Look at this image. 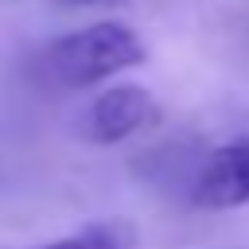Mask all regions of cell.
Wrapping results in <instances>:
<instances>
[{
	"label": "cell",
	"mask_w": 249,
	"mask_h": 249,
	"mask_svg": "<svg viewBox=\"0 0 249 249\" xmlns=\"http://www.w3.org/2000/svg\"><path fill=\"white\" fill-rule=\"evenodd\" d=\"M148 58L144 39L121 19H97L78 31L58 35L39 54V74L54 89H89L105 78H117Z\"/></svg>",
	"instance_id": "6da1fadb"
},
{
	"label": "cell",
	"mask_w": 249,
	"mask_h": 249,
	"mask_svg": "<svg viewBox=\"0 0 249 249\" xmlns=\"http://www.w3.org/2000/svg\"><path fill=\"white\" fill-rule=\"evenodd\" d=\"M152 124H160V101L136 82L101 89L82 113V136L89 144H121Z\"/></svg>",
	"instance_id": "7a4b0ae2"
},
{
	"label": "cell",
	"mask_w": 249,
	"mask_h": 249,
	"mask_svg": "<svg viewBox=\"0 0 249 249\" xmlns=\"http://www.w3.org/2000/svg\"><path fill=\"white\" fill-rule=\"evenodd\" d=\"M187 195L202 210L245 206L249 202V136H237V140L210 148L198 160V167L187 183Z\"/></svg>",
	"instance_id": "3957f363"
},
{
	"label": "cell",
	"mask_w": 249,
	"mask_h": 249,
	"mask_svg": "<svg viewBox=\"0 0 249 249\" xmlns=\"http://www.w3.org/2000/svg\"><path fill=\"white\" fill-rule=\"evenodd\" d=\"M35 249H132V230L117 218L109 222H93V226H82L78 233H66V237H54V241H43Z\"/></svg>",
	"instance_id": "277c9868"
},
{
	"label": "cell",
	"mask_w": 249,
	"mask_h": 249,
	"mask_svg": "<svg viewBox=\"0 0 249 249\" xmlns=\"http://www.w3.org/2000/svg\"><path fill=\"white\" fill-rule=\"evenodd\" d=\"M54 4H66V8H89V4H101V0H54Z\"/></svg>",
	"instance_id": "5b68a950"
}]
</instances>
